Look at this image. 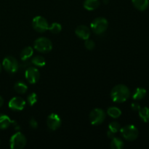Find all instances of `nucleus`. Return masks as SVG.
I'll list each match as a JSON object with an SVG mask.
<instances>
[{
  "label": "nucleus",
  "instance_id": "obj_22",
  "mask_svg": "<svg viewBox=\"0 0 149 149\" xmlns=\"http://www.w3.org/2000/svg\"><path fill=\"white\" fill-rule=\"evenodd\" d=\"M111 147L113 149H122L124 147V142L120 138L113 137L111 142Z\"/></svg>",
  "mask_w": 149,
  "mask_h": 149
},
{
  "label": "nucleus",
  "instance_id": "obj_16",
  "mask_svg": "<svg viewBox=\"0 0 149 149\" xmlns=\"http://www.w3.org/2000/svg\"><path fill=\"white\" fill-rule=\"evenodd\" d=\"M33 55V49L31 47H26L20 52V59L23 61H26Z\"/></svg>",
  "mask_w": 149,
  "mask_h": 149
},
{
  "label": "nucleus",
  "instance_id": "obj_24",
  "mask_svg": "<svg viewBox=\"0 0 149 149\" xmlns=\"http://www.w3.org/2000/svg\"><path fill=\"white\" fill-rule=\"evenodd\" d=\"M121 129V125L117 122H112L109 125V130L113 133H116Z\"/></svg>",
  "mask_w": 149,
  "mask_h": 149
},
{
  "label": "nucleus",
  "instance_id": "obj_17",
  "mask_svg": "<svg viewBox=\"0 0 149 149\" xmlns=\"http://www.w3.org/2000/svg\"><path fill=\"white\" fill-rule=\"evenodd\" d=\"M146 95V90L143 87H138L134 91L132 94V98L135 100H141Z\"/></svg>",
  "mask_w": 149,
  "mask_h": 149
},
{
  "label": "nucleus",
  "instance_id": "obj_31",
  "mask_svg": "<svg viewBox=\"0 0 149 149\" xmlns=\"http://www.w3.org/2000/svg\"><path fill=\"white\" fill-rule=\"evenodd\" d=\"M1 65H0V73H1Z\"/></svg>",
  "mask_w": 149,
  "mask_h": 149
},
{
  "label": "nucleus",
  "instance_id": "obj_19",
  "mask_svg": "<svg viewBox=\"0 0 149 149\" xmlns=\"http://www.w3.org/2000/svg\"><path fill=\"white\" fill-rule=\"evenodd\" d=\"M138 113H139L140 118L143 122H146V123L149 122V108H141V109L138 111Z\"/></svg>",
  "mask_w": 149,
  "mask_h": 149
},
{
  "label": "nucleus",
  "instance_id": "obj_5",
  "mask_svg": "<svg viewBox=\"0 0 149 149\" xmlns=\"http://www.w3.org/2000/svg\"><path fill=\"white\" fill-rule=\"evenodd\" d=\"M26 142L25 135L20 132H17L10 138V146L13 149H22L26 146Z\"/></svg>",
  "mask_w": 149,
  "mask_h": 149
},
{
  "label": "nucleus",
  "instance_id": "obj_9",
  "mask_svg": "<svg viewBox=\"0 0 149 149\" xmlns=\"http://www.w3.org/2000/svg\"><path fill=\"white\" fill-rule=\"evenodd\" d=\"M25 77L30 84H36L40 78V73L36 68L29 67L26 70Z\"/></svg>",
  "mask_w": 149,
  "mask_h": 149
},
{
  "label": "nucleus",
  "instance_id": "obj_27",
  "mask_svg": "<svg viewBox=\"0 0 149 149\" xmlns=\"http://www.w3.org/2000/svg\"><path fill=\"white\" fill-rule=\"evenodd\" d=\"M29 125H30V127L32 129H36L38 127V122L34 119H31L30 122H29Z\"/></svg>",
  "mask_w": 149,
  "mask_h": 149
},
{
  "label": "nucleus",
  "instance_id": "obj_26",
  "mask_svg": "<svg viewBox=\"0 0 149 149\" xmlns=\"http://www.w3.org/2000/svg\"><path fill=\"white\" fill-rule=\"evenodd\" d=\"M84 46H85V47L87 48L88 50H92V49H93L95 48V42H93V40H90V39H87V40H85V42H84Z\"/></svg>",
  "mask_w": 149,
  "mask_h": 149
},
{
  "label": "nucleus",
  "instance_id": "obj_30",
  "mask_svg": "<svg viewBox=\"0 0 149 149\" xmlns=\"http://www.w3.org/2000/svg\"><path fill=\"white\" fill-rule=\"evenodd\" d=\"M3 104H4V99L0 96V108L3 106Z\"/></svg>",
  "mask_w": 149,
  "mask_h": 149
},
{
  "label": "nucleus",
  "instance_id": "obj_4",
  "mask_svg": "<svg viewBox=\"0 0 149 149\" xmlns=\"http://www.w3.org/2000/svg\"><path fill=\"white\" fill-rule=\"evenodd\" d=\"M122 137L128 141H134L138 138L139 132L135 125H129L121 128L120 130Z\"/></svg>",
  "mask_w": 149,
  "mask_h": 149
},
{
  "label": "nucleus",
  "instance_id": "obj_25",
  "mask_svg": "<svg viewBox=\"0 0 149 149\" xmlns=\"http://www.w3.org/2000/svg\"><path fill=\"white\" fill-rule=\"evenodd\" d=\"M37 95L34 93H31L27 97V102L31 106H33V105L36 104V103L37 102Z\"/></svg>",
  "mask_w": 149,
  "mask_h": 149
},
{
  "label": "nucleus",
  "instance_id": "obj_23",
  "mask_svg": "<svg viewBox=\"0 0 149 149\" xmlns=\"http://www.w3.org/2000/svg\"><path fill=\"white\" fill-rule=\"evenodd\" d=\"M48 30L50 31L51 33L56 34V33H60L61 31V30H62V26H61V25L60 23H53L49 26V29Z\"/></svg>",
  "mask_w": 149,
  "mask_h": 149
},
{
  "label": "nucleus",
  "instance_id": "obj_13",
  "mask_svg": "<svg viewBox=\"0 0 149 149\" xmlns=\"http://www.w3.org/2000/svg\"><path fill=\"white\" fill-rule=\"evenodd\" d=\"M134 7L140 11H144L148 7L149 0H132Z\"/></svg>",
  "mask_w": 149,
  "mask_h": 149
},
{
  "label": "nucleus",
  "instance_id": "obj_3",
  "mask_svg": "<svg viewBox=\"0 0 149 149\" xmlns=\"http://www.w3.org/2000/svg\"><path fill=\"white\" fill-rule=\"evenodd\" d=\"M109 26V22L104 17H97L94 19L93 21L91 23L90 27H91L92 31L94 32L95 34L100 35L104 33L108 29Z\"/></svg>",
  "mask_w": 149,
  "mask_h": 149
},
{
  "label": "nucleus",
  "instance_id": "obj_7",
  "mask_svg": "<svg viewBox=\"0 0 149 149\" xmlns=\"http://www.w3.org/2000/svg\"><path fill=\"white\" fill-rule=\"evenodd\" d=\"M106 119V113L101 109H94L90 113V122L93 125H99Z\"/></svg>",
  "mask_w": 149,
  "mask_h": 149
},
{
  "label": "nucleus",
  "instance_id": "obj_2",
  "mask_svg": "<svg viewBox=\"0 0 149 149\" xmlns=\"http://www.w3.org/2000/svg\"><path fill=\"white\" fill-rule=\"evenodd\" d=\"M34 49L42 53H47L52 49V43L49 39L46 37H39L35 40Z\"/></svg>",
  "mask_w": 149,
  "mask_h": 149
},
{
  "label": "nucleus",
  "instance_id": "obj_29",
  "mask_svg": "<svg viewBox=\"0 0 149 149\" xmlns=\"http://www.w3.org/2000/svg\"><path fill=\"white\" fill-rule=\"evenodd\" d=\"M107 136L109 137V138H112L114 137V133H113V132H111V131H108L107 132Z\"/></svg>",
  "mask_w": 149,
  "mask_h": 149
},
{
  "label": "nucleus",
  "instance_id": "obj_12",
  "mask_svg": "<svg viewBox=\"0 0 149 149\" xmlns=\"http://www.w3.org/2000/svg\"><path fill=\"white\" fill-rule=\"evenodd\" d=\"M75 33L79 38L83 39V40H87V39H90V36L91 35V31L87 26L81 25L76 29Z\"/></svg>",
  "mask_w": 149,
  "mask_h": 149
},
{
  "label": "nucleus",
  "instance_id": "obj_20",
  "mask_svg": "<svg viewBox=\"0 0 149 149\" xmlns=\"http://www.w3.org/2000/svg\"><path fill=\"white\" fill-rule=\"evenodd\" d=\"M107 114L113 119H117L122 115V111L117 107H110L107 110Z\"/></svg>",
  "mask_w": 149,
  "mask_h": 149
},
{
  "label": "nucleus",
  "instance_id": "obj_28",
  "mask_svg": "<svg viewBox=\"0 0 149 149\" xmlns=\"http://www.w3.org/2000/svg\"><path fill=\"white\" fill-rule=\"evenodd\" d=\"M141 105L138 103H132L131 104V109L135 111H138L141 109Z\"/></svg>",
  "mask_w": 149,
  "mask_h": 149
},
{
  "label": "nucleus",
  "instance_id": "obj_14",
  "mask_svg": "<svg viewBox=\"0 0 149 149\" xmlns=\"http://www.w3.org/2000/svg\"><path fill=\"white\" fill-rule=\"evenodd\" d=\"M84 8L88 11H93L96 10L100 6V1L99 0H85L84 1Z\"/></svg>",
  "mask_w": 149,
  "mask_h": 149
},
{
  "label": "nucleus",
  "instance_id": "obj_15",
  "mask_svg": "<svg viewBox=\"0 0 149 149\" xmlns=\"http://www.w3.org/2000/svg\"><path fill=\"white\" fill-rule=\"evenodd\" d=\"M12 125L10 118L4 113H0V130H5Z\"/></svg>",
  "mask_w": 149,
  "mask_h": 149
},
{
  "label": "nucleus",
  "instance_id": "obj_10",
  "mask_svg": "<svg viewBox=\"0 0 149 149\" xmlns=\"http://www.w3.org/2000/svg\"><path fill=\"white\" fill-rule=\"evenodd\" d=\"M47 125L51 130H56L61 127V119L57 113H52L47 119Z\"/></svg>",
  "mask_w": 149,
  "mask_h": 149
},
{
  "label": "nucleus",
  "instance_id": "obj_8",
  "mask_svg": "<svg viewBox=\"0 0 149 149\" xmlns=\"http://www.w3.org/2000/svg\"><path fill=\"white\" fill-rule=\"evenodd\" d=\"M32 26L33 29L39 33H43L49 29V23L45 17L36 16L32 20Z\"/></svg>",
  "mask_w": 149,
  "mask_h": 149
},
{
  "label": "nucleus",
  "instance_id": "obj_21",
  "mask_svg": "<svg viewBox=\"0 0 149 149\" xmlns=\"http://www.w3.org/2000/svg\"><path fill=\"white\" fill-rule=\"evenodd\" d=\"M31 63L35 66L43 67L46 64V61H45V58L44 57L40 56V55H36L32 58Z\"/></svg>",
  "mask_w": 149,
  "mask_h": 149
},
{
  "label": "nucleus",
  "instance_id": "obj_1",
  "mask_svg": "<svg viewBox=\"0 0 149 149\" xmlns=\"http://www.w3.org/2000/svg\"><path fill=\"white\" fill-rule=\"evenodd\" d=\"M130 97V90L125 84H118L111 91V97L115 103H124Z\"/></svg>",
  "mask_w": 149,
  "mask_h": 149
},
{
  "label": "nucleus",
  "instance_id": "obj_6",
  "mask_svg": "<svg viewBox=\"0 0 149 149\" xmlns=\"http://www.w3.org/2000/svg\"><path fill=\"white\" fill-rule=\"evenodd\" d=\"M2 66L7 72L10 74H14L17 72L19 68V63L17 59L13 56H7L4 58L2 62Z\"/></svg>",
  "mask_w": 149,
  "mask_h": 149
},
{
  "label": "nucleus",
  "instance_id": "obj_11",
  "mask_svg": "<svg viewBox=\"0 0 149 149\" xmlns=\"http://www.w3.org/2000/svg\"><path fill=\"white\" fill-rule=\"evenodd\" d=\"M8 106L11 110L15 111H20L24 109L26 106V101L20 97H13L9 101Z\"/></svg>",
  "mask_w": 149,
  "mask_h": 149
},
{
  "label": "nucleus",
  "instance_id": "obj_18",
  "mask_svg": "<svg viewBox=\"0 0 149 149\" xmlns=\"http://www.w3.org/2000/svg\"><path fill=\"white\" fill-rule=\"evenodd\" d=\"M14 90L19 94H24L28 90V86L23 81H17L14 85Z\"/></svg>",
  "mask_w": 149,
  "mask_h": 149
}]
</instances>
